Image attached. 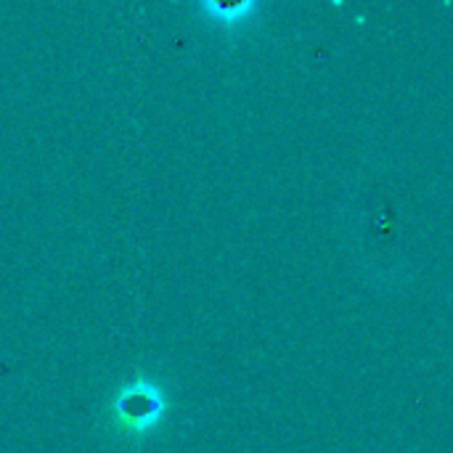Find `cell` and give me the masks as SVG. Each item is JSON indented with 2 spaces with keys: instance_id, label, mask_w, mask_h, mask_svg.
Returning <instances> with one entry per match:
<instances>
[{
  "instance_id": "cell-1",
  "label": "cell",
  "mask_w": 453,
  "mask_h": 453,
  "mask_svg": "<svg viewBox=\"0 0 453 453\" xmlns=\"http://www.w3.org/2000/svg\"><path fill=\"white\" fill-rule=\"evenodd\" d=\"M165 411H167V398L162 388L146 377L125 382L109 403L111 425L125 438L149 435L154 427H159Z\"/></svg>"
},
{
  "instance_id": "cell-2",
  "label": "cell",
  "mask_w": 453,
  "mask_h": 453,
  "mask_svg": "<svg viewBox=\"0 0 453 453\" xmlns=\"http://www.w3.org/2000/svg\"><path fill=\"white\" fill-rule=\"evenodd\" d=\"M220 24H226V27H236V24H244L247 21V16L250 13H255L257 11V5L255 3H234V5H218V3H207L204 5Z\"/></svg>"
}]
</instances>
